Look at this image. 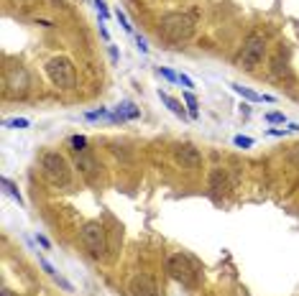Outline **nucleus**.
Returning a JSON list of instances; mask_svg holds the SVG:
<instances>
[{"label": "nucleus", "mask_w": 299, "mask_h": 296, "mask_svg": "<svg viewBox=\"0 0 299 296\" xmlns=\"http://www.w3.org/2000/svg\"><path fill=\"white\" fill-rule=\"evenodd\" d=\"M159 33L169 43L190 41L192 33H194V18L190 13H166L159 21Z\"/></svg>", "instance_id": "f03ea898"}, {"label": "nucleus", "mask_w": 299, "mask_h": 296, "mask_svg": "<svg viewBox=\"0 0 299 296\" xmlns=\"http://www.w3.org/2000/svg\"><path fill=\"white\" fill-rule=\"evenodd\" d=\"M179 82H182V85H184L187 89H192V87H194V85H192V79L187 77V74H179Z\"/></svg>", "instance_id": "393cba45"}, {"label": "nucleus", "mask_w": 299, "mask_h": 296, "mask_svg": "<svg viewBox=\"0 0 299 296\" xmlns=\"http://www.w3.org/2000/svg\"><path fill=\"white\" fill-rule=\"evenodd\" d=\"M36 240H39V245H41V248H49V245H51L46 235H36Z\"/></svg>", "instance_id": "a878e982"}, {"label": "nucleus", "mask_w": 299, "mask_h": 296, "mask_svg": "<svg viewBox=\"0 0 299 296\" xmlns=\"http://www.w3.org/2000/svg\"><path fill=\"white\" fill-rule=\"evenodd\" d=\"M159 100H161L164 105H166V107H169V110L174 112L176 118H182V120L187 118V112H184V107H182V102H179V100H174L171 95H166V92H161V89H159Z\"/></svg>", "instance_id": "f8f14e48"}, {"label": "nucleus", "mask_w": 299, "mask_h": 296, "mask_svg": "<svg viewBox=\"0 0 299 296\" xmlns=\"http://www.w3.org/2000/svg\"><path fill=\"white\" fill-rule=\"evenodd\" d=\"M95 8H97V13L103 16V18H107V5L103 3V0H95Z\"/></svg>", "instance_id": "b1692460"}, {"label": "nucleus", "mask_w": 299, "mask_h": 296, "mask_svg": "<svg viewBox=\"0 0 299 296\" xmlns=\"http://www.w3.org/2000/svg\"><path fill=\"white\" fill-rule=\"evenodd\" d=\"M266 120H269V123H284L286 118L281 115V112H269V115H266Z\"/></svg>", "instance_id": "4be33fe9"}, {"label": "nucleus", "mask_w": 299, "mask_h": 296, "mask_svg": "<svg viewBox=\"0 0 299 296\" xmlns=\"http://www.w3.org/2000/svg\"><path fill=\"white\" fill-rule=\"evenodd\" d=\"M235 146H240V148H251V146H253V138H246V135H235Z\"/></svg>", "instance_id": "aec40b11"}, {"label": "nucleus", "mask_w": 299, "mask_h": 296, "mask_svg": "<svg viewBox=\"0 0 299 296\" xmlns=\"http://www.w3.org/2000/svg\"><path fill=\"white\" fill-rule=\"evenodd\" d=\"M87 118L90 120H97V118H113L110 112L105 110V107H100V110H92V112H87Z\"/></svg>", "instance_id": "6ab92c4d"}, {"label": "nucleus", "mask_w": 299, "mask_h": 296, "mask_svg": "<svg viewBox=\"0 0 299 296\" xmlns=\"http://www.w3.org/2000/svg\"><path fill=\"white\" fill-rule=\"evenodd\" d=\"M80 240H82V245L90 250L95 258H103V255H105V250H107V243H105V227L100 225L97 220H90V222L82 225Z\"/></svg>", "instance_id": "20e7f679"}, {"label": "nucleus", "mask_w": 299, "mask_h": 296, "mask_svg": "<svg viewBox=\"0 0 299 296\" xmlns=\"http://www.w3.org/2000/svg\"><path fill=\"white\" fill-rule=\"evenodd\" d=\"M28 92V72L23 66H13L8 69L5 77H3V95L16 100V97H23Z\"/></svg>", "instance_id": "0eeeda50"}, {"label": "nucleus", "mask_w": 299, "mask_h": 296, "mask_svg": "<svg viewBox=\"0 0 299 296\" xmlns=\"http://www.w3.org/2000/svg\"><path fill=\"white\" fill-rule=\"evenodd\" d=\"M138 115H141V110L133 102H120L113 112V120H136Z\"/></svg>", "instance_id": "9d476101"}, {"label": "nucleus", "mask_w": 299, "mask_h": 296, "mask_svg": "<svg viewBox=\"0 0 299 296\" xmlns=\"http://www.w3.org/2000/svg\"><path fill=\"white\" fill-rule=\"evenodd\" d=\"M130 296H159L156 281H153L149 273H138V276L130 278Z\"/></svg>", "instance_id": "6e6552de"}, {"label": "nucleus", "mask_w": 299, "mask_h": 296, "mask_svg": "<svg viewBox=\"0 0 299 296\" xmlns=\"http://www.w3.org/2000/svg\"><path fill=\"white\" fill-rule=\"evenodd\" d=\"M166 273L182 286H192L194 283V268H192V260L187 258L184 253H174L166 260Z\"/></svg>", "instance_id": "423d86ee"}, {"label": "nucleus", "mask_w": 299, "mask_h": 296, "mask_svg": "<svg viewBox=\"0 0 299 296\" xmlns=\"http://www.w3.org/2000/svg\"><path fill=\"white\" fill-rule=\"evenodd\" d=\"M176 161H179L184 169H190V171H197L199 166H202V156L194 146H179L176 148Z\"/></svg>", "instance_id": "1a4fd4ad"}, {"label": "nucleus", "mask_w": 299, "mask_h": 296, "mask_svg": "<svg viewBox=\"0 0 299 296\" xmlns=\"http://www.w3.org/2000/svg\"><path fill=\"white\" fill-rule=\"evenodd\" d=\"M51 278H54V281H57V283H59V286H62L64 291H74V289H72V283H69V281H66V278H62V276H51Z\"/></svg>", "instance_id": "412c9836"}, {"label": "nucleus", "mask_w": 299, "mask_h": 296, "mask_svg": "<svg viewBox=\"0 0 299 296\" xmlns=\"http://www.w3.org/2000/svg\"><path fill=\"white\" fill-rule=\"evenodd\" d=\"M263 54H266V39L258 36V33H251V36L246 39V43H243V49H240L238 62H240L243 69H256V66L263 62Z\"/></svg>", "instance_id": "39448f33"}, {"label": "nucleus", "mask_w": 299, "mask_h": 296, "mask_svg": "<svg viewBox=\"0 0 299 296\" xmlns=\"http://www.w3.org/2000/svg\"><path fill=\"white\" fill-rule=\"evenodd\" d=\"M136 43H138V49H141V54H146V51H149V43H146V41H143L141 36L136 39Z\"/></svg>", "instance_id": "bb28decb"}, {"label": "nucleus", "mask_w": 299, "mask_h": 296, "mask_svg": "<svg viewBox=\"0 0 299 296\" xmlns=\"http://www.w3.org/2000/svg\"><path fill=\"white\" fill-rule=\"evenodd\" d=\"M41 174L51 187H69L72 181V166L59 151H43L41 153Z\"/></svg>", "instance_id": "f257e3e1"}, {"label": "nucleus", "mask_w": 299, "mask_h": 296, "mask_svg": "<svg viewBox=\"0 0 299 296\" xmlns=\"http://www.w3.org/2000/svg\"><path fill=\"white\" fill-rule=\"evenodd\" d=\"M74 166L80 169V171L85 174V176H92V171H95V158L87 153V151H82V153H77V158H74Z\"/></svg>", "instance_id": "9b49d317"}, {"label": "nucleus", "mask_w": 299, "mask_h": 296, "mask_svg": "<svg viewBox=\"0 0 299 296\" xmlns=\"http://www.w3.org/2000/svg\"><path fill=\"white\" fill-rule=\"evenodd\" d=\"M0 184H3V189L8 191L10 197H13V199H18V204H23V197H21V191H18V187L13 184V181H10V179H3V181H0Z\"/></svg>", "instance_id": "4468645a"}, {"label": "nucleus", "mask_w": 299, "mask_h": 296, "mask_svg": "<svg viewBox=\"0 0 299 296\" xmlns=\"http://www.w3.org/2000/svg\"><path fill=\"white\" fill-rule=\"evenodd\" d=\"M46 74L59 89H74V85H77L74 64H72V59H66V56H54V59H49Z\"/></svg>", "instance_id": "7ed1b4c3"}, {"label": "nucleus", "mask_w": 299, "mask_h": 296, "mask_svg": "<svg viewBox=\"0 0 299 296\" xmlns=\"http://www.w3.org/2000/svg\"><path fill=\"white\" fill-rule=\"evenodd\" d=\"M184 102H187V107H190V115L197 118V100H194V95L192 92H184Z\"/></svg>", "instance_id": "dca6fc26"}, {"label": "nucleus", "mask_w": 299, "mask_h": 296, "mask_svg": "<svg viewBox=\"0 0 299 296\" xmlns=\"http://www.w3.org/2000/svg\"><path fill=\"white\" fill-rule=\"evenodd\" d=\"M115 18H118V21H120V26H123V28H126V31H133V26H130V21H128V18H126V13H123V10H120V8H118V10H115Z\"/></svg>", "instance_id": "a211bd4d"}, {"label": "nucleus", "mask_w": 299, "mask_h": 296, "mask_svg": "<svg viewBox=\"0 0 299 296\" xmlns=\"http://www.w3.org/2000/svg\"><path fill=\"white\" fill-rule=\"evenodd\" d=\"M0 296H13V294H10L8 289H3V294H0Z\"/></svg>", "instance_id": "cd10ccee"}, {"label": "nucleus", "mask_w": 299, "mask_h": 296, "mask_svg": "<svg viewBox=\"0 0 299 296\" xmlns=\"http://www.w3.org/2000/svg\"><path fill=\"white\" fill-rule=\"evenodd\" d=\"M274 74L281 77V62H279V59H274ZM284 74L289 77V69H286V66H284Z\"/></svg>", "instance_id": "5701e85b"}, {"label": "nucleus", "mask_w": 299, "mask_h": 296, "mask_svg": "<svg viewBox=\"0 0 299 296\" xmlns=\"http://www.w3.org/2000/svg\"><path fill=\"white\" fill-rule=\"evenodd\" d=\"M5 128H28V120L26 118H13V120H5Z\"/></svg>", "instance_id": "f3484780"}, {"label": "nucleus", "mask_w": 299, "mask_h": 296, "mask_svg": "<svg viewBox=\"0 0 299 296\" xmlns=\"http://www.w3.org/2000/svg\"><path fill=\"white\" fill-rule=\"evenodd\" d=\"M69 146L74 148V151L77 153H82V151H87V138H85V135H72V138H69Z\"/></svg>", "instance_id": "2eb2a0df"}, {"label": "nucleus", "mask_w": 299, "mask_h": 296, "mask_svg": "<svg viewBox=\"0 0 299 296\" xmlns=\"http://www.w3.org/2000/svg\"><path fill=\"white\" fill-rule=\"evenodd\" d=\"M235 92L240 95V97H246V100H251V102H271L274 97H269V95H258V92H253V89H248V87H243V85H230Z\"/></svg>", "instance_id": "ddd939ff"}]
</instances>
